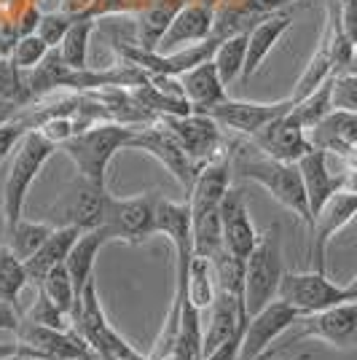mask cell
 <instances>
[{"instance_id": "1", "label": "cell", "mask_w": 357, "mask_h": 360, "mask_svg": "<svg viewBox=\"0 0 357 360\" xmlns=\"http://www.w3.org/2000/svg\"><path fill=\"white\" fill-rule=\"evenodd\" d=\"M231 178L239 180H253L258 186H264L268 194L274 196L283 207L301 218L306 229L312 231L314 215L306 199V188H304V178L298 165H287V162H277L266 153L250 146H237L231 153Z\"/></svg>"}, {"instance_id": "2", "label": "cell", "mask_w": 357, "mask_h": 360, "mask_svg": "<svg viewBox=\"0 0 357 360\" xmlns=\"http://www.w3.org/2000/svg\"><path fill=\"white\" fill-rule=\"evenodd\" d=\"M231 186V153L226 150L218 159L202 165L196 175L194 191L186 199L191 207V234L194 255H212L223 248L221 234V202Z\"/></svg>"}, {"instance_id": "3", "label": "cell", "mask_w": 357, "mask_h": 360, "mask_svg": "<svg viewBox=\"0 0 357 360\" xmlns=\"http://www.w3.org/2000/svg\"><path fill=\"white\" fill-rule=\"evenodd\" d=\"M137 127L119 124V121H97L94 127L78 132L75 137L65 140L60 150H65L73 159L78 175L94 183H105L108 167L121 148L132 146V137Z\"/></svg>"}, {"instance_id": "4", "label": "cell", "mask_w": 357, "mask_h": 360, "mask_svg": "<svg viewBox=\"0 0 357 360\" xmlns=\"http://www.w3.org/2000/svg\"><path fill=\"white\" fill-rule=\"evenodd\" d=\"M60 150L51 140H46L38 129H30L25 132L22 143L16 146L14 150V162L8 167V175H6V183H3V194H0V202H3V215H6V231L14 229L22 215H25V202H27V194H30L32 183L38 178V172L44 169V165L51 159V153Z\"/></svg>"}, {"instance_id": "5", "label": "cell", "mask_w": 357, "mask_h": 360, "mask_svg": "<svg viewBox=\"0 0 357 360\" xmlns=\"http://www.w3.org/2000/svg\"><path fill=\"white\" fill-rule=\"evenodd\" d=\"M283 229L271 224L258 234L253 253L245 258V307L253 317L261 312L268 301L277 299V288L283 283Z\"/></svg>"}, {"instance_id": "6", "label": "cell", "mask_w": 357, "mask_h": 360, "mask_svg": "<svg viewBox=\"0 0 357 360\" xmlns=\"http://www.w3.org/2000/svg\"><path fill=\"white\" fill-rule=\"evenodd\" d=\"M73 328L81 333V339L100 355L103 360H143L148 355H143L140 349H134L119 330L110 328L105 309L100 304V293H97V280L91 277L84 285V293L78 299L73 315Z\"/></svg>"}, {"instance_id": "7", "label": "cell", "mask_w": 357, "mask_h": 360, "mask_svg": "<svg viewBox=\"0 0 357 360\" xmlns=\"http://www.w3.org/2000/svg\"><path fill=\"white\" fill-rule=\"evenodd\" d=\"M159 199H162L159 191L126 196V199L108 194L103 221L108 240L140 245V242L148 240L150 234H156V205H159Z\"/></svg>"}, {"instance_id": "8", "label": "cell", "mask_w": 357, "mask_h": 360, "mask_svg": "<svg viewBox=\"0 0 357 360\" xmlns=\"http://www.w3.org/2000/svg\"><path fill=\"white\" fill-rule=\"evenodd\" d=\"M301 339H317L333 349H357V301H344L323 312L298 317L293 333L280 345V349H287Z\"/></svg>"}, {"instance_id": "9", "label": "cell", "mask_w": 357, "mask_h": 360, "mask_svg": "<svg viewBox=\"0 0 357 360\" xmlns=\"http://www.w3.org/2000/svg\"><path fill=\"white\" fill-rule=\"evenodd\" d=\"M277 299L298 309V315H314L327 307H336L344 301H355L349 288L339 285L325 271H285L283 283L277 288Z\"/></svg>"}, {"instance_id": "10", "label": "cell", "mask_w": 357, "mask_h": 360, "mask_svg": "<svg viewBox=\"0 0 357 360\" xmlns=\"http://www.w3.org/2000/svg\"><path fill=\"white\" fill-rule=\"evenodd\" d=\"M129 148H140V150H148L153 159H159L162 167L172 175V178L180 183V188H183V194L186 199L191 196L194 191V183H196V175H199V169L202 165H196L194 159L188 156V150L180 146V140L167 127H164L162 121H150V124H143V127H137L134 129V137H132V146Z\"/></svg>"}, {"instance_id": "11", "label": "cell", "mask_w": 357, "mask_h": 360, "mask_svg": "<svg viewBox=\"0 0 357 360\" xmlns=\"http://www.w3.org/2000/svg\"><path fill=\"white\" fill-rule=\"evenodd\" d=\"M16 339H19L16 345L22 352L44 360H103L81 339V333L75 328L60 330L22 320L19 330H16Z\"/></svg>"}, {"instance_id": "12", "label": "cell", "mask_w": 357, "mask_h": 360, "mask_svg": "<svg viewBox=\"0 0 357 360\" xmlns=\"http://www.w3.org/2000/svg\"><path fill=\"white\" fill-rule=\"evenodd\" d=\"M105 205H108V188L105 183L78 178L60 194L54 207V226H75L81 231L100 229L105 221Z\"/></svg>"}, {"instance_id": "13", "label": "cell", "mask_w": 357, "mask_h": 360, "mask_svg": "<svg viewBox=\"0 0 357 360\" xmlns=\"http://www.w3.org/2000/svg\"><path fill=\"white\" fill-rule=\"evenodd\" d=\"M164 127L180 140L196 165H207L218 159L223 150L221 124L207 113H186V116H159Z\"/></svg>"}, {"instance_id": "14", "label": "cell", "mask_w": 357, "mask_h": 360, "mask_svg": "<svg viewBox=\"0 0 357 360\" xmlns=\"http://www.w3.org/2000/svg\"><path fill=\"white\" fill-rule=\"evenodd\" d=\"M290 110H293L290 97H285L280 103H245V100H231L228 97L223 103L207 108L205 113L212 116L226 129H234L237 135L253 137L266 124H271V121L285 116V113H290Z\"/></svg>"}, {"instance_id": "15", "label": "cell", "mask_w": 357, "mask_h": 360, "mask_svg": "<svg viewBox=\"0 0 357 360\" xmlns=\"http://www.w3.org/2000/svg\"><path fill=\"white\" fill-rule=\"evenodd\" d=\"M298 309H293L290 304L274 299L268 301L261 312H255L247 323V330H245V342H242V355L239 360H253L258 355H264L271 349V345L285 336L287 330L296 326L298 320Z\"/></svg>"}, {"instance_id": "16", "label": "cell", "mask_w": 357, "mask_h": 360, "mask_svg": "<svg viewBox=\"0 0 357 360\" xmlns=\"http://www.w3.org/2000/svg\"><path fill=\"white\" fill-rule=\"evenodd\" d=\"M250 143L261 153H266L277 162H287V165H298V159L312 150L309 132L301 127V121L293 113H285L271 124H266L261 132H255L250 137Z\"/></svg>"}, {"instance_id": "17", "label": "cell", "mask_w": 357, "mask_h": 360, "mask_svg": "<svg viewBox=\"0 0 357 360\" xmlns=\"http://www.w3.org/2000/svg\"><path fill=\"white\" fill-rule=\"evenodd\" d=\"M212 25H215V11L205 6V3H186L180 8L175 19L169 22V27L164 30V35L159 38V44L153 51L159 54H172V51H180L186 46L199 44V41H207L212 35Z\"/></svg>"}, {"instance_id": "18", "label": "cell", "mask_w": 357, "mask_h": 360, "mask_svg": "<svg viewBox=\"0 0 357 360\" xmlns=\"http://www.w3.org/2000/svg\"><path fill=\"white\" fill-rule=\"evenodd\" d=\"M357 215V194L339 191L325 202V207L314 215L312 226V264L317 271H325V253L330 240L342 231L346 224H352Z\"/></svg>"}, {"instance_id": "19", "label": "cell", "mask_w": 357, "mask_h": 360, "mask_svg": "<svg viewBox=\"0 0 357 360\" xmlns=\"http://www.w3.org/2000/svg\"><path fill=\"white\" fill-rule=\"evenodd\" d=\"M221 234H223V248L237 258H247L258 242V231L245 205V191L239 186H228L221 202Z\"/></svg>"}, {"instance_id": "20", "label": "cell", "mask_w": 357, "mask_h": 360, "mask_svg": "<svg viewBox=\"0 0 357 360\" xmlns=\"http://www.w3.org/2000/svg\"><path fill=\"white\" fill-rule=\"evenodd\" d=\"M312 148L325 150L327 156H339L352 165L357 159V113L349 110H330L317 127L309 129Z\"/></svg>"}, {"instance_id": "21", "label": "cell", "mask_w": 357, "mask_h": 360, "mask_svg": "<svg viewBox=\"0 0 357 360\" xmlns=\"http://www.w3.org/2000/svg\"><path fill=\"white\" fill-rule=\"evenodd\" d=\"M247 323H250V315L245 301L218 288V296L209 307V323L202 336V358L209 355L218 345H223L226 339H231L234 333L247 330Z\"/></svg>"}, {"instance_id": "22", "label": "cell", "mask_w": 357, "mask_h": 360, "mask_svg": "<svg viewBox=\"0 0 357 360\" xmlns=\"http://www.w3.org/2000/svg\"><path fill=\"white\" fill-rule=\"evenodd\" d=\"M327 159L330 156L320 148H312L309 153H304L298 159V169H301V178H304V188H306L312 215H317L325 207V202L330 196L342 191V172H333Z\"/></svg>"}, {"instance_id": "23", "label": "cell", "mask_w": 357, "mask_h": 360, "mask_svg": "<svg viewBox=\"0 0 357 360\" xmlns=\"http://www.w3.org/2000/svg\"><path fill=\"white\" fill-rule=\"evenodd\" d=\"M180 86H183V97L191 105V113H205L207 108L228 100L226 84L221 73H218L215 60L202 62V65H196L194 70L180 75Z\"/></svg>"}, {"instance_id": "24", "label": "cell", "mask_w": 357, "mask_h": 360, "mask_svg": "<svg viewBox=\"0 0 357 360\" xmlns=\"http://www.w3.org/2000/svg\"><path fill=\"white\" fill-rule=\"evenodd\" d=\"M78 237H81V229H75V226H54V231L46 237V242L41 245V250L25 261L30 285L38 288L48 271L67 261V253L73 250V245Z\"/></svg>"}, {"instance_id": "25", "label": "cell", "mask_w": 357, "mask_h": 360, "mask_svg": "<svg viewBox=\"0 0 357 360\" xmlns=\"http://www.w3.org/2000/svg\"><path fill=\"white\" fill-rule=\"evenodd\" d=\"M290 22H293L290 11H277V14H268L264 22H258L253 30L247 32V60H245L242 78H250L261 68V62L266 60L271 49L280 44V38L287 32Z\"/></svg>"}, {"instance_id": "26", "label": "cell", "mask_w": 357, "mask_h": 360, "mask_svg": "<svg viewBox=\"0 0 357 360\" xmlns=\"http://www.w3.org/2000/svg\"><path fill=\"white\" fill-rule=\"evenodd\" d=\"M105 242H110V240H108L103 226H100V229H91V231H81V237L75 240L73 250L67 253L65 269H67L70 280H73L75 296H78V299H81V293H84V285L94 277V261H97V253L103 250Z\"/></svg>"}, {"instance_id": "27", "label": "cell", "mask_w": 357, "mask_h": 360, "mask_svg": "<svg viewBox=\"0 0 357 360\" xmlns=\"http://www.w3.org/2000/svg\"><path fill=\"white\" fill-rule=\"evenodd\" d=\"M94 25H97L94 16H86V14L75 16V22L70 25V30L65 32L60 49H57L65 65H70L75 70L89 68V65H86V57H89V38H91Z\"/></svg>"}, {"instance_id": "28", "label": "cell", "mask_w": 357, "mask_h": 360, "mask_svg": "<svg viewBox=\"0 0 357 360\" xmlns=\"http://www.w3.org/2000/svg\"><path fill=\"white\" fill-rule=\"evenodd\" d=\"M215 296H218V277H215L212 258L194 255L191 266H188V301L202 312V309L212 307Z\"/></svg>"}, {"instance_id": "29", "label": "cell", "mask_w": 357, "mask_h": 360, "mask_svg": "<svg viewBox=\"0 0 357 360\" xmlns=\"http://www.w3.org/2000/svg\"><path fill=\"white\" fill-rule=\"evenodd\" d=\"M327 78H333V57H330V35H327V27H325V35H323V41L317 46V51H314V57L309 60L306 65V70L304 75L298 78L296 89L290 94V100L298 103V100H304L306 94H312L317 86H323Z\"/></svg>"}, {"instance_id": "30", "label": "cell", "mask_w": 357, "mask_h": 360, "mask_svg": "<svg viewBox=\"0 0 357 360\" xmlns=\"http://www.w3.org/2000/svg\"><path fill=\"white\" fill-rule=\"evenodd\" d=\"M54 231L51 224H38V221H19L14 229L6 231V248L19 258L27 261L41 250V245L46 242V237Z\"/></svg>"}, {"instance_id": "31", "label": "cell", "mask_w": 357, "mask_h": 360, "mask_svg": "<svg viewBox=\"0 0 357 360\" xmlns=\"http://www.w3.org/2000/svg\"><path fill=\"white\" fill-rule=\"evenodd\" d=\"M30 285L25 261H19L6 245H0V301L19 309V293Z\"/></svg>"}, {"instance_id": "32", "label": "cell", "mask_w": 357, "mask_h": 360, "mask_svg": "<svg viewBox=\"0 0 357 360\" xmlns=\"http://www.w3.org/2000/svg\"><path fill=\"white\" fill-rule=\"evenodd\" d=\"M336 78V75H333ZM333 78H327L323 86H317L312 94H306L304 100L293 103V116L301 121V127L309 132L312 127H317L333 110Z\"/></svg>"}, {"instance_id": "33", "label": "cell", "mask_w": 357, "mask_h": 360, "mask_svg": "<svg viewBox=\"0 0 357 360\" xmlns=\"http://www.w3.org/2000/svg\"><path fill=\"white\" fill-rule=\"evenodd\" d=\"M212 60L218 65V73L223 78V84H231L234 78H239L245 70V60H247V32L223 38Z\"/></svg>"}, {"instance_id": "34", "label": "cell", "mask_w": 357, "mask_h": 360, "mask_svg": "<svg viewBox=\"0 0 357 360\" xmlns=\"http://www.w3.org/2000/svg\"><path fill=\"white\" fill-rule=\"evenodd\" d=\"M38 290H44L46 296L54 301L67 317L75 315L78 296H75L73 280H70V274H67V269H65V264H60V266H54V269L48 271L44 280H41Z\"/></svg>"}, {"instance_id": "35", "label": "cell", "mask_w": 357, "mask_h": 360, "mask_svg": "<svg viewBox=\"0 0 357 360\" xmlns=\"http://www.w3.org/2000/svg\"><path fill=\"white\" fill-rule=\"evenodd\" d=\"M212 266H215V277H218V288L234 293L237 299L245 301V258H237L221 248L212 255Z\"/></svg>"}, {"instance_id": "36", "label": "cell", "mask_w": 357, "mask_h": 360, "mask_svg": "<svg viewBox=\"0 0 357 360\" xmlns=\"http://www.w3.org/2000/svg\"><path fill=\"white\" fill-rule=\"evenodd\" d=\"M22 320H30V323H38V326H48V328H60V330L73 328V317L65 315L60 307L46 296L44 290H38V299L30 304V309L22 312Z\"/></svg>"}, {"instance_id": "37", "label": "cell", "mask_w": 357, "mask_h": 360, "mask_svg": "<svg viewBox=\"0 0 357 360\" xmlns=\"http://www.w3.org/2000/svg\"><path fill=\"white\" fill-rule=\"evenodd\" d=\"M51 49L44 44V38L38 35V32H32V35H22L19 41H16L14 51H11V60L19 70H32V68H38L41 62L46 60V54H48Z\"/></svg>"}, {"instance_id": "38", "label": "cell", "mask_w": 357, "mask_h": 360, "mask_svg": "<svg viewBox=\"0 0 357 360\" xmlns=\"http://www.w3.org/2000/svg\"><path fill=\"white\" fill-rule=\"evenodd\" d=\"M75 16H78V14H70V11H65V8L41 16L38 35L44 38V44L48 46V49H60L62 38H65V32L70 30V25L75 22Z\"/></svg>"}, {"instance_id": "39", "label": "cell", "mask_w": 357, "mask_h": 360, "mask_svg": "<svg viewBox=\"0 0 357 360\" xmlns=\"http://www.w3.org/2000/svg\"><path fill=\"white\" fill-rule=\"evenodd\" d=\"M333 110L357 113V75L342 73L333 78Z\"/></svg>"}, {"instance_id": "40", "label": "cell", "mask_w": 357, "mask_h": 360, "mask_svg": "<svg viewBox=\"0 0 357 360\" xmlns=\"http://www.w3.org/2000/svg\"><path fill=\"white\" fill-rule=\"evenodd\" d=\"M25 132H27V129H25L19 121H3V124H0V162H3L11 150H16V146L22 143Z\"/></svg>"}, {"instance_id": "41", "label": "cell", "mask_w": 357, "mask_h": 360, "mask_svg": "<svg viewBox=\"0 0 357 360\" xmlns=\"http://www.w3.org/2000/svg\"><path fill=\"white\" fill-rule=\"evenodd\" d=\"M242 342H245V330H239L231 339H226L223 345H218L202 360H239V355H242Z\"/></svg>"}, {"instance_id": "42", "label": "cell", "mask_w": 357, "mask_h": 360, "mask_svg": "<svg viewBox=\"0 0 357 360\" xmlns=\"http://www.w3.org/2000/svg\"><path fill=\"white\" fill-rule=\"evenodd\" d=\"M41 16L44 14H41L38 3H25V8L16 16V30H19V35H32V32H38Z\"/></svg>"}, {"instance_id": "43", "label": "cell", "mask_w": 357, "mask_h": 360, "mask_svg": "<svg viewBox=\"0 0 357 360\" xmlns=\"http://www.w3.org/2000/svg\"><path fill=\"white\" fill-rule=\"evenodd\" d=\"M339 16H342V30L357 46V0H339Z\"/></svg>"}, {"instance_id": "44", "label": "cell", "mask_w": 357, "mask_h": 360, "mask_svg": "<svg viewBox=\"0 0 357 360\" xmlns=\"http://www.w3.org/2000/svg\"><path fill=\"white\" fill-rule=\"evenodd\" d=\"M19 323H22V312H19L16 307H11V304L0 301V330L16 333V330H19Z\"/></svg>"}, {"instance_id": "45", "label": "cell", "mask_w": 357, "mask_h": 360, "mask_svg": "<svg viewBox=\"0 0 357 360\" xmlns=\"http://www.w3.org/2000/svg\"><path fill=\"white\" fill-rule=\"evenodd\" d=\"M250 8H253L255 14L261 16H268V14H277V11H285L290 3H296V0H245Z\"/></svg>"}, {"instance_id": "46", "label": "cell", "mask_w": 357, "mask_h": 360, "mask_svg": "<svg viewBox=\"0 0 357 360\" xmlns=\"http://www.w3.org/2000/svg\"><path fill=\"white\" fill-rule=\"evenodd\" d=\"M94 3H97V0H65V11H70V14L91 16V11H94ZM94 19H97V16H94Z\"/></svg>"}, {"instance_id": "47", "label": "cell", "mask_w": 357, "mask_h": 360, "mask_svg": "<svg viewBox=\"0 0 357 360\" xmlns=\"http://www.w3.org/2000/svg\"><path fill=\"white\" fill-rule=\"evenodd\" d=\"M253 360H290L287 355H285V349H277V347H271L268 352H264V355H258V358Z\"/></svg>"}, {"instance_id": "48", "label": "cell", "mask_w": 357, "mask_h": 360, "mask_svg": "<svg viewBox=\"0 0 357 360\" xmlns=\"http://www.w3.org/2000/svg\"><path fill=\"white\" fill-rule=\"evenodd\" d=\"M16 352H19V345H0V360L11 358Z\"/></svg>"}, {"instance_id": "49", "label": "cell", "mask_w": 357, "mask_h": 360, "mask_svg": "<svg viewBox=\"0 0 357 360\" xmlns=\"http://www.w3.org/2000/svg\"><path fill=\"white\" fill-rule=\"evenodd\" d=\"M0 245H6V215H3V202H0Z\"/></svg>"}, {"instance_id": "50", "label": "cell", "mask_w": 357, "mask_h": 360, "mask_svg": "<svg viewBox=\"0 0 357 360\" xmlns=\"http://www.w3.org/2000/svg\"><path fill=\"white\" fill-rule=\"evenodd\" d=\"M349 73L357 75V49H355V57H352V65H349Z\"/></svg>"}, {"instance_id": "51", "label": "cell", "mask_w": 357, "mask_h": 360, "mask_svg": "<svg viewBox=\"0 0 357 360\" xmlns=\"http://www.w3.org/2000/svg\"><path fill=\"white\" fill-rule=\"evenodd\" d=\"M290 360H312V355H298V358H290Z\"/></svg>"}, {"instance_id": "52", "label": "cell", "mask_w": 357, "mask_h": 360, "mask_svg": "<svg viewBox=\"0 0 357 360\" xmlns=\"http://www.w3.org/2000/svg\"><path fill=\"white\" fill-rule=\"evenodd\" d=\"M30 3H38V0H30Z\"/></svg>"}, {"instance_id": "53", "label": "cell", "mask_w": 357, "mask_h": 360, "mask_svg": "<svg viewBox=\"0 0 357 360\" xmlns=\"http://www.w3.org/2000/svg\"><path fill=\"white\" fill-rule=\"evenodd\" d=\"M352 165H357V159H355V162H352Z\"/></svg>"}, {"instance_id": "54", "label": "cell", "mask_w": 357, "mask_h": 360, "mask_svg": "<svg viewBox=\"0 0 357 360\" xmlns=\"http://www.w3.org/2000/svg\"><path fill=\"white\" fill-rule=\"evenodd\" d=\"M0 57H3V54H0Z\"/></svg>"}]
</instances>
